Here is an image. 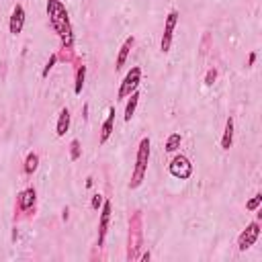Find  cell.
I'll return each mask as SVG.
<instances>
[{
  "instance_id": "9a60e30c",
  "label": "cell",
  "mask_w": 262,
  "mask_h": 262,
  "mask_svg": "<svg viewBox=\"0 0 262 262\" xmlns=\"http://www.w3.org/2000/svg\"><path fill=\"white\" fill-rule=\"evenodd\" d=\"M138 103H140V92L138 90H134L129 94V101H127V105H125V121L129 123L131 119H134V115H136V109H138Z\"/></svg>"
},
{
  "instance_id": "44dd1931",
  "label": "cell",
  "mask_w": 262,
  "mask_h": 262,
  "mask_svg": "<svg viewBox=\"0 0 262 262\" xmlns=\"http://www.w3.org/2000/svg\"><path fill=\"white\" fill-rule=\"evenodd\" d=\"M70 158H72V162H76L80 158V142L78 140H72V144H70Z\"/></svg>"
},
{
  "instance_id": "603a6c76",
  "label": "cell",
  "mask_w": 262,
  "mask_h": 262,
  "mask_svg": "<svg viewBox=\"0 0 262 262\" xmlns=\"http://www.w3.org/2000/svg\"><path fill=\"white\" fill-rule=\"evenodd\" d=\"M215 78H217V70H215V68H211V70L207 72V76H205V84H207V86H213Z\"/></svg>"
},
{
  "instance_id": "7a4b0ae2",
  "label": "cell",
  "mask_w": 262,
  "mask_h": 262,
  "mask_svg": "<svg viewBox=\"0 0 262 262\" xmlns=\"http://www.w3.org/2000/svg\"><path fill=\"white\" fill-rule=\"evenodd\" d=\"M148 162H150V138H144L140 142L138 156H136V168H134V174H131V180H129L131 190L142 186V182L148 174Z\"/></svg>"
},
{
  "instance_id": "ffe728a7",
  "label": "cell",
  "mask_w": 262,
  "mask_h": 262,
  "mask_svg": "<svg viewBox=\"0 0 262 262\" xmlns=\"http://www.w3.org/2000/svg\"><path fill=\"white\" fill-rule=\"evenodd\" d=\"M55 61H57V55H55V53H51V55H49V59H47V63H45V68H43V72H41V76H43V78H47V76H49V72H51V68L55 66Z\"/></svg>"
},
{
  "instance_id": "30bf717a",
  "label": "cell",
  "mask_w": 262,
  "mask_h": 262,
  "mask_svg": "<svg viewBox=\"0 0 262 262\" xmlns=\"http://www.w3.org/2000/svg\"><path fill=\"white\" fill-rule=\"evenodd\" d=\"M23 27H25V9H23L21 5H17V7L13 9L11 23H9V29H11V33H13V35H19V33L23 31Z\"/></svg>"
},
{
  "instance_id": "5b68a950",
  "label": "cell",
  "mask_w": 262,
  "mask_h": 262,
  "mask_svg": "<svg viewBox=\"0 0 262 262\" xmlns=\"http://www.w3.org/2000/svg\"><path fill=\"white\" fill-rule=\"evenodd\" d=\"M168 172H170L174 178H178V180H188V178L192 176V164H190V160H188L186 156L176 154V156L172 158V162L168 164Z\"/></svg>"
},
{
  "instance_id": "d4e9b609",
  "label": "cell",
  "mask_w": 262,
  "mask_h": 262,
  "mask_svg": "<svg viewBox=\"0 0 262 262\" xmlns=\"http://www.w3.org/2000/svg\"><path fill=\"white\" fill-rule=\"evenodd\" d=\"M150 258H152V254H150V252H144V254H140V256H138V260H150Z\"/></svg>"
},
{
  "instance_id": "d6986e66",
  "label": "cell",
  "mask_w": 262,
  "mask_h": 262,
  "mask_svg": "<svg viewBox=\"0 0 262 262\" xmlns=\"http://www.w3.org/2000/svg\"><path fill=\"white\" fill-rule=\"evenodd\" d=\"M260 203H262V192H256V194L252 196V199L246 203V209H248V211H258Z\"/></svg>"
},
{
  "instance_id": "7402d4cb",
  "label": "cell",
  "mask_w": 262,
  "mask_h": 262,
  "mask_svg": "<svg viewBox=\"0 0 262 262\" xmlns=\"http://www.w3.org/2000/svg\"><path fill=\"white\" fill-rule=\"evenodd\" d=\"M103 201H105L103 194H94L92 201H90V207H92V209H101V207H103Z\"/></svg>"
},
{
  "instance_id": "3957f363",
  "label": "cell",
  "mask_w": 262,
  "mask_h": 262,
  "mask_svg": "<svg viewBox=\"0 0 262 262\" xmlns=\"http://www.w3.org/2000/svg\"><path fill=\"white\" fill-rule=\"evenodd\" d=\"M142 250V215L136 213L129 221V242H127V260H138Z\"/></svg>"
},
{
  "instance_id": "2e32d148",
  "label": "cell",
  "mask_w": 262,
  "mask_h": 262,
  "mask_svg": "<svg viewBox=\"0 0 262 262\" xmlns=\"http://www.w3.org/2000/svg\"><path fill=\"white\" fill-rule=\"evenodd\" d=\"M37 168H39V156L35 152H29L27 158H25V174L31 176Z\"/></svg>"
},
{
  "instance_id": "cb8c5ba5",
  "label": "cell",
  "mask_w": 262,
  "mask_h": 262,
  "mask_svg": "<svg viewBox=\"0 0 262 262\" xmlns=\"http://www.w3.org/2000/svg\"><path fill=\"white\" fill-rule=\"evenodd\" d=\"M254 61H256V51H252V53L248 55V66H254Z\"/></svg>"
},
{
  "instance_id": "277c9868",
  "label": "cell",
  "mask_w": 262,
  "mask_h": 262,
  "mask_svg": "<svg viewBox=\"0 0 262 262\" xmlns=\"http://www.w3.org/2000/svg\"><path fill=\"white\" fill-rule=\"evenodd\" d=\"M140 82H142V68H140V66H134V68L125 74V78H123V82L119 86L117 101H123V98H127L134 90H138Z\"/></svg>"
},
{
  "instance_id": "52a82bcc",
  "label": "cell",
  "mask_w": 262,
  "mask_h": 262,
  "mask_svg": "<svg viewBox=\"0 0 262 262\" xmlns=\"http://www.w3.org/2000/svg\"><path fill=\"white\" fill-rule=\"evenodd\" d=\"M258 236H260V223H258V221H250L248 227L244 229V232L240 234V238H238V250H240V252L250 250V248L256 244Z\"/></svg>"
},
{
  "instance_id": "ba28073f",
  "label": "cell",
  "mask_w": 262,
  "mask_h": 262,
  "mask_svg": "<svg viewBox=\"0 0 262 262\" xmlns=\"http://www.w3.org/2000/svg\"><path fill=\"white\" fill-rule=\"evenodd\" d=\"M111 201H103L101 207V219H98V238H96V246L101 248L105 244L107 232H109V223H111Z\"/></svg>"
},
{
  "instance_id": "e0dca14e",
  "label": "cell",
  "mask_w": 262,
  "mask_h": 262,
  "mask_svg": "<svg viewBox=\"0 0 262 262\" xmlns=\"http://www.w3.org/2000/svg\"><path fill=\"white\" fill-rule=\"evenodd\" d=\"M182 144V136L180 134H170L168 140H166V146H164V150H166L168 154H174Z\"/></svg>"
},
{
  "instance_id": "5bb4252c",
  "label": "cell",
  "mask_w": 262,
  "mask_h": 262,
  "mask_svg": "<svg viewBox=\"0 0 262 262\" xmlns=\"http://www.w3.org/2000/svg\"><path fill=\"white\" fill-rule=\"evenodd\" d=\"M68 129H70V111L68 109H61L59 111V117H57V125H55V134L59 138H63L66 134H68Z\"/></svg>"
},
{
  "instance_id": "7c38bea8",
  "label": "cell",
  "mask_w": 262,
  "mask_h": 262,
  "mask_svg": "<svg viewBox=\"0 0 262 262\" xmlns=\"http://www.w3.org/2000/svg\"><path fill=\"white\" fill-rule=\"evenodd\" d=\"M234 144V117L225 119V129H223V138H221V150H229Z\"/></svg>"
},
{
  "instance_id": "4fadbf2b",
  "label": "cell",
  "mask_w": 262,
  "mask_h": 262,
  "mask_svg": "<svg viewBox=\"0 0 262 262\" xmlns=\"http://www.w3.org/2000/svg\"><path fill=\"white\" fill-rule=\"evenodd\" d=\"M113 127H115V107H111L109 109V115H107V119H105V123H103V129H101V144H107V140L111 138V134H113Z\"/></svg>"
},
{
  "instance_id": "6da1fadb",
  "label": "cell",
  "mask_w": 262,
  "mask_h": 262,
  "mask_svg": "<svg viewBox=\"0 0 262 262\" xmlns=\"http://www.w3.org/2000/svg\"><path fill=\"white\" fill-rule=\"evenodd\" d=\"M47 17H49L53 31L57 33L61 43H63V49H72V43H74L72 25H70L68 11H66L61 0H47Z\"/></svg>"
},
{
  "instance_id": "8fae6325",
  "label": "cell",
  "mask_w": 262,
  "mask_h": 262,
  "mask_svg": "<svg viewBox=\"0 0 262 262\" xmlns=\"http://www.w3.org/2000/svg\"><path fill=\"white\" fill-rule=\"evenodd\" d=\"M134 45H136V37H134V35H129V37L123 41V45H121V49H119V55H117V61H115V70H117V72L125 66L127 55H129L131 49H134Z\"/></svg>"
},
{
  "instance_id": "9c48e42d",
  "label": "cell",
  "mask_w": 262,
  "mask_h": 262,
  "mask_svg": "<svg viewBox=\"0 0 262 262\" xmlns=\"http://www.w3.org/2000/svg\"><path fill=\"white\" fill-rule=\"evenodd\" d=\"M35 201H37V192L33 186H29L17 194V209L19 211H35Z\"/></svg>"
},
{
  "instance_id": "ac0fdd59",
  "label": "cell",
  "mask_w": 262,
  "mask_h": 262,
  "mask_svg": "<svg viewBox=\"0 0 262 262\" xmlns=\"http://www.w3.org/2000/svg\"><path fill=\"white\" fill-rule=\"evenodd\" d=\"M84 80H86V66H78V68H76V84H74V92L76 94H82Z\"/></svg>"
},
{
  "instance_id": "8992f818",
  "label": "cell",
  "mask_w": 262,
  "mask_h": 262,
  "mask_svg": "<svg viewBox=\"0 0 262 262\" xmlns=\"http://www.w3.org/2000/svg\"><path fill=\"white\" fill-rule=\"evenodd\" d=\"M178 23V11H170L166 17V23H164V33H162V41H160V49L164 53H168L172 47V37H174V29Z\"/></svg>"
}]
</instances>
